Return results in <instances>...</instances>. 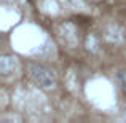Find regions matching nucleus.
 Wrapping results in <instances>:
<instances>
[{
	"label": "nucleus",
	"instance_id": "1",
	"mask_svg": "<svg viewBox=\"0 0 126 123\" xmlns=\"http://www.w3.org/2000/svg\"><path fill=\"white\" fill-rule=\"evenodd\" d=\"M27 75L31 80L38 85L40 88H51L56 85V74L51 67L40 62H29L27 66Z\"/></svg>",
	"mask_w": 126,
	"mask_h": 123
},
{
	"label": "nucleus",
	"instance_id": "2",
	"mask_svg": "<svg viewBox=\"0 0 126 123\" xmlns=\"http://www.w3.org/2000/svg\"><path fill=\"white\" fill-rule=\"evenodd\" d=\"M59 37H61L62 43H65V45L70 46V48H74V46L77 45V40H78L77 29H75L70 22H64V24L59 26Z\"/></svg>",
	"mask_w": 126,
	"mask_h": 123
},
{
	"label": "nucleus",
	"instance_id": "3",
	"mask_svg": "<svg viewBox=\"0 0 126 123\" xmlns=\"http://www.w3.org/2000/svg\"><path fill=\"white\" fill-rule=\"evenodd\" d=\"M16 69H18V59L15 56H10V54L2 56V59H0V72L3 75L13 74V70H16Z\"/></svg>",
	"mask_w": 126,
	"mask_h": 123
},
{
	"label": "nucleus",
	"instance_id": "4",
	"mask_svg": "<svg viewBox=\"0 0 126 123\" xmlns=\"http://www.w3.org/2000/svg\"><path fill=\"white\" fill-rule=\"evenodd\" d=\"M117 83L123 91H126V70H120L117 74Z\"/></svg>",
	"mask_w": 126,
	"mask_h": 123
}]
</instances>
